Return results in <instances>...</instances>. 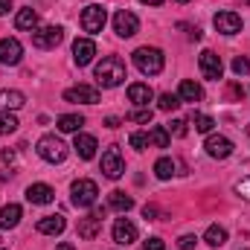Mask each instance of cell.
I'll list each match as a JSON object with an SVG mask.
<instances>
[{
	"mask_svg": "<svg viewBox=\"0 0 250 250\" xmlns=\"http://www.w3.org/2000/svg\"><path fill=\"white\" fill-rule=\"evenodd\" d=\"M125 79H128V70H125V62L120 56H108L96 64V82L102 87H120Z\"/></svg>",
	"mask_w": 250,
	"mask_h": 250,
	"instance_id": "cell-1",
	"label": "cell"
},
{
	"mask_svg": "<svg viewBox=\"0 0 250 250\" xmlns=\"http://www.w3.org/2000/svg\"><path fill=\"white\" fill-rule=\"evenodd\" d=\"M134 64H137V70L140 73H146V76H157V73H163V53L157 50V47H140V50H134Z\"/></svg>",
	"mask_w": 250,
	"mask_h": 250,
	"instance_id": "cell-2",
	"label": "cell"
},
{
	"mask_svg": "<svg viewBox=\"0 0 250 250\" xmlns=\"http://www.w3.org/2000/svg\"><path fill=\"white\" fill-rule=\"evenodd\" d=\"M73 207H79V209H87V207H93L96 204V195H99V187H96V181H87V178H79L73 187Z\"/></svg>",
	"mask_w": 250,
	"mask_h": 250,
	"instance_id": "cell-3",
	"label": "cell"
},
{
	"mask_svg": "<svg viewBox=\"0 0 250 250\" xmlns=\"http://www.w3.org/2000/svg\"><path fill=\"white\" fill-rule=\"evenodd\" d=\"M38 154H41V160H47V163H64L67 146H64L56 134H47V137L38 140Z\"/></svg>",
	"mask_w": 250,
	"mask_h": 250,
	"instance_id": "cell-4",
	"label": "cell"
},
{
	"mask_svg": "<svg viewBox=\"0 0 250 250\" xmlns=\"http://www.w3.org/2000/svg\"><path fill=\"white\" fill-rule=\"evenodd\" d=\"M102 175L111 178V181H117V178L125 175V160H123L120 146H108V148L102 151Z\"/></svg>",
	"mask_w": 250,
	"mask_h": 250,
	"instance_id": "cell-5",
	"label": "cell"
},
{
	"mask_svg": "<svg viewBox=\"0 0 250 250\" xmlns=\"http://www.w3.org/2000/svg\"><path fill=\"white\" fill-rule=\"evenodd\" d=\"M62 41H64L62 26H44V29L32 32V47H38V50H56Z\"/></svg>",
	"mask_w": 250,
	"mask_h": 250,
	"instance_id": "cell-6",
	"label": "cell"
},
{
	"mask_svg": "<svg viewBox=\"0 0 250 250\" xmlns=\"http://www.w3.org/2000/svg\"><path fill=\"white\" fill-rule=\"evenodd\" d=\"M105 21H108V12H105L102 6H96V3L82 12V29L90 32V35L102 32V29H105Z\"/></svg>",
	"mask_w": 250,
	"mask_h": 250,
	"instance_id": "cell-7",
	"label": "cell"
},
{
	"mask_svg": "<svg viewBox=\"0 0 250 250\" xmlns=\"http://www.w3.org/2000/svg\"><path fill=\"white\" fill-rule=\"evenodd\" d=\"M64 102H73V105H96L99 102V90L90 87V84H76V87H67L64 90Z\"/></svg>",
	"mask_w": 250,
	"mask_h": 250,
	"instance_id": "cell-8",
	"label": "cell"
},
{
	"mask_svg": "<svg viewBox=\"0 0 250 250\" xmlns=\"http://www.w3.org/2000/svg\"><path fill=\"white\" fill-rule=\"evenodd\" d=\"M198 67H201L204 79H209V82H218L221 73H224V64H221V59H218L212 50H204V53L198 56Z\"/></svg>",
	"mask_w": 250,
	"mask_h": 250,
	"instance_id": "cell-9",
	"label": "cell"
},
{
	"mask_svg": "<svg viewBox=\"0 0 250 250\" xmlns=\"http://www.w3.org/2000/svg\"><path fill=\"white\" fill-rule=\"evenodd\" d=\"M137 29H140V21H137L134 12L120 9V12L114 15V32H117L120 38H131V35H137Z\"/></svg>",
	"mask_w": 250,
	"mask_h": 250,
	"instance_id": "cell-10",
	"label": "cell"
},
{
	"mask_svg": "<svg viewBox=\"0 0 250 250\" xmlns=\"http://www.w3.org/2000/svg\"><path fill=\"white\" fill-rule=\"evenodd\" d=\"M204 148H207V154H209L212 160H227V157L233 154V140H230V137H221V134H212V137L204 143Z\"/></svg>",
	"mask_w": 250,
	"mask_h": 250,
	"instance_id": "cell-11",
	"label": "cell"
},
{
	"mask_svg": "<svg viewBox=\"0 0 250 250\" xmlns=\"http://www.w3.org/2000/svg\"><path fill=\"white\" fill-rule=\"evenodd\" d=\"M212 23H215V29H218L221 35H236V32H242V26H245L242 18H239L236 12H230V9H227V12H218V15L212 18Z\"/></svg>",
	"mask_w": 250,
	"mask_h": 250,
	"instance_id": "cell-12",
	"label": "cell"
},
{
	"mask_svg": "<svg viewBox=\"0 0 250 250\" xmlns=\"http://www.w3.org/2000/svg\"><path fill=\"white\" fill-rule=\"evenodd\" d=\"M21 59H23L21 41L18 38H0V64L15 67V64H21Z\"/></svg>",
	"mask_w": 250,
	"mask_h": 250,
	"instance_id": "cell-13",
	"label": "cell"
},
{
	"mask_svg": "<svg viewBox=\"0 0 250 250\" xmlns=\"http://www.w3.org/2000/svg\"><path fill=\"white\" fill-rule=\"evenodd\" d=\"M102 218H105V209H93L87 218L79 221V236L82 239H96L99 230H102Z\"/></svg>",
	"mask_w": 250,
	"mask_h": 250,
	"instance_id": "cell-14",
	"label": "cell"
},
{
	"mask_svg": "<svg viewBox=\"0 0 250 250\" xmlns=\"http://www.w3.org/2000/svg\"><path fill=\"white\" fill-rule=\"evenodd\" d=\"M93 56H96V44L90 38H76V44H73V62L79 64V67H87V64L93 62Z\"/></svg>",
	"mask_w": 250,
	"mask_h": 250,
	"instance_id": "cell-15",
	"label": "cell"
},
{
	"mask_svg": "<svg viewBox=\"0 0 250 250\" xmlns=\"http://www.w3.org/2000/svg\"><path fill=\"white\" fill-rule=\"evenodd\" d=\"M73 148H76V154L82 157V160H93L96 157V137H90V134H76V140H73Z\"/></svg>",
	"mask_w": 250,
	"mask_h": 250,
	"instance_id": "cell-16",
	"label": "cell"
},
{
	"mask_svg": "<svg viewBox=\"0 0 250 250\" xmlns=\"http://www.w3.org/2000/svg\"><path fill=\"white\" fill-rule=\"evenodd\" d=\"M26 201H29V204H38V207L53 204V201H56V189L47 187V184H32V187L26 189Z\"/></svg>",
	"mask_w": 250,
	"mask_h": 250,
	"instance_id": "cell-17",
	"label": "cell"
},
{
	"mask_svg": "<svg viewBox=\"0 0 250 250\" xmlns=\"http://www.w3.org/2000/svg\"><path fill=\"white\" fill-rule=\"evenodd\" d=\"M111 233H114V242H117V245H131V242H137V227H134L128 218H117Z\"/></svg>",
	"mask_w": 250,
	"mask_h": 250,
	"instance_id": "cell-18",
	"label": "cell"
},
{
	"mask_svg": "<svg viewBox=\"0 0 250 250\" xmlns=\"http://www.w3.org/2000/svg\"><path fill=\"white\" fill-rule=\"evenodd\" d=\"M64 227H67L64 215H44V218H38V224H35V230H38L41 236H59V233H64Z\"/></svg>",
	"mask_w": 250,
	"mask_h": 250,
	"instance_id": "cell-19",
	"label": "cell"
},
{
	"mask_svg": "<svg viewBox=\"0 0 250 250\" xmlns=\"http://www.w3.org/2000/svg\"><path fill=\"white\" fill-rule=\"evenodd\" d=\"M154 99V93H151V87L148 84H143V82H137V84H128V102H134L137 108H148V102Z\"/></svg>",
	"mask_w": 250,
	"mask_h": 250,
	"instance_id": "cell-20",
	"label": "cell"
},
{
	"mask_svg": "<svg viewBox=\"0 0 250 250\" xmlns=\"http://www.w3.org/2000/svg\"><path fill=\"white\" fill-rule=\"evenodd\" d=\"M21 207L18 204H6L3 209H0V230H12V227H18V221H21Z\"/></svg>",
	"mask_w": 250,
	"mask_h": 250,
	"instance_id": "cell-21",
	"label": "cell"
},
{
	"mask_svg": "<svg viewBox=\"0 0 250 250\" xmlns=\"http://www.w3.org/2000/svg\"><path fill=\"white\" fill-rule=\"evenodd\" d=\"M26 96L21 90H0V111H18L23 108Z\"/></svg>",
	"mask_w": 250,
	"mask_h": 250,
	"instance_id": "cell-22",
	"label": "cell"
},
{
	"mask_svg": "<svg viewBox=\"0 0 250 250\" xmlns=\"http://www.w3.org/2000/svg\"><path fill=\"white\" fill-rule=\"evenodd\" d=\"M178 96H181V102H201V99H204V90H201V84H198V82L184 79V82H181Z\"/></svg>",
	"mask_w": 250,
	"mask_h": 250,
	"instance_id": "cell-23",
	"label": "cell"
},
{
	"mask_svg": "<svg viewBox=\"0 0 250 250\" xmlns=\"http://www.w3.org/2000/svg\"><path fill=\"white\" fill-rule=\"evenodd\" d=\"M59 131H64V134H79L82 131V125H84V117L82 114H64V117H59Z\"/></svg>",
	"mask_w": 250,
	"mask_h": 250,
	"instance_id": "cell-24",
	"label": "cell"
},
{
	"mask_svg": "<svg viewBox=\"0 0 250 250\" xmlns=\"http://www.w3.org/2000/svg\"><path fill=\"white\" fill-rule=\"evenodd\" d=\"M15 26L35 32V26H38V12H35V9H21V12L15 15Z\"/></svg>",
	"mask_w": 250,
	"mask_h": 250,
	"instance_id": "cell-25",
	"label": "cell"
},
{
	"mask_svg": "<svg viewBox=\"0 0 250 250\" xmlns=\"http://www.w3.org/2000/svg\"><path fill=\"white\" fill-rule=\"evenodd\" d=\"M204 242H207L209 248H221V245L227 242V230H224L221 224H209L207 233H204Z\"/></svg>",
	"mask_w": 250,
	"mask_h": 250,
	"instance_id": "cell-26",
	"label": "cell"
},
{
	"mask_svg": "<svg viewBox=\"0 0 250 250\" xmlns=\"http://www.w3.org/2000/svg\"><path fill=\"white\" fill-rule=\"evenodd\" d=\"M108 207H111V209H117V212H128V209L134 207V198L117 189V192H111V198H108Z\"/></svg>",
	"mask_w": 250,
	"mask_h": 250,
	"instance_id": "cell-27",
	"label": "cell"
},
{
	"mask_svg": "<svg viewBox=\"0 0 250 250\" xmlns=\"http://www.w3.org/2000/svg\"><path fill=\"white\" fill-rule=\"evenodd\" d=\"M169 137H172V134H169L163 125H154V128L148 131V143H151L154 148H169Z\"/></svg>",
	"mask_w": 250,
	"mask_h": 250,
	"instance_id": "cell-28",
	"label": "cell"
},
{
	"mask_svg": "<svg viewBox=\"0 0 250 250\" xmlns=\"http://www.w3.org/2000/svg\"><path fill=\"white\" fill-rule=\"evenodd\" d=\"M154 175H157L160 181H169V178L175 175V160H169V157H160V160L154 163Z\"/></svg>",
	"mask_w": 250,
	"mask_h": 250,
	"instance_id": "cell-29",
	"label": "cell"
},
{
	"mask_svg": "<svg viewBox=\"0 0 250 250\" xmlns=\"http://www.w3.org/2000/svg\"><path fill=\"white\" fill-rule=\"evenodd\" d=\"M189 123L195 125V131H201V134H209V131H212V125H215V120H212V117H207V114H195V111H192Z\"/></svg>",
	"mask_w": 250,
	"mask_h": 250,
	"instance_id": "cell-30",
	"label": "cell"
},
{
	"mask_svg": "<svg viewBox=\"0 0 250 250\" xmlns=\"http://www.w3.org/2000/svg\"><path fill=\"white\" fill-rule=\"evenodd\" d=\"M18 117L9 114V111H0V134H15L18 131Z\"/></svg>",
	"mask_w": 250,
	"mask_h": 250,
	"instance_id": "cell-31",
	"label": "cell"
},
{
	"mask_svg": "<svg viewBox=\"0 0 250 250\" xmlns=\"http://www.w3.org/2000/svg\"><path fill=\"white\" fill-rule=\"evenodd\" d=\"M178 105H181V96H175V93H160V99H157L160 111H175Z\"/></svg>",
	"mask_w": 250,
	"mask_h": 250,
	"instance_id": "cell-32",
	"label": "cell"
},
{
	"mask_svg": "<svg viewBox=\"0 0 250 250\" xmlns=\"http://www.w3.org/2000/svg\"><path fill=\"white\" fill-rule=\"evenodd\" d=\"M128 143H131V148L146 151V148H148V134H146V131H134V134L128 137Z\"/></svg>",
	"mask_w": 250,
	"mask_h": 250,
	"instance_id": "cell-33",
	"label": "cell"
},
{
	"mask_svg": "<svg viewBox=\"0 0 250 250\" xmlns=\"http://www.w3.org/2000/svg\"><path fill=\"white\" fill-rule=\"evenodd\" d=\"M128 123H151V108H137L128 114Z\"/></svg>",
	"mask_w": 250,
	"mask_h": 250,
	"instance_id": "cell-34",
	"label": "cell"
},
{
	"mask_svg": "<svg viewBox=\"0 0 250 250\" xmlns=\"http://www.w3.org/2000/svg\"><path fill=\"white\" fill-rule=\"evenodd\" d=\"M233 73H236V76H248L250 73V62L245 56H236V59H233Z\"/></svg>",
	"mask_w": 250,
	"mask_h": 250,
	"instance_id": "cell-35",
	"label": "cell"
},
{
	"mask_svg": "<svg viewBox=\"0 0 250 250\" xmlns=\"http://www.w3.org/2000/svg\"><path fill=\"white\" fill-rule=\"evenodd\" d=\"M166 131H169V134H175V137H187V120H172Z\"/></svg>",
	"mask_w": 250,
	"mask_h": 250,
	"instance_id": "cell-36",
	"label": "cell"
},
{
	"mask_svg": "<svg viewBox=\"0 0 250 250\" xmlns=\"http://www.w3.org/2000/svg\"><path fill=\"white\" fill-rule=\"evenodd\" d=\"M236 195L245 198V201H250V178H242V181L236 184Z\"/></svg>",
	"mask_w": 250,
	"mask_h": 250,
	"instance_id": "cell-37",
	"label": "cell"
},
{
	"mask_svg": "<svg viewBox=\"0 0 250 250\" xmlns=\"http://www.w3.org/2000/svg\"><path fill=\"white\" fill-rule=\"evenodd\" d=\"M195 245H198L195 236H181V239H178V248L181 250H195Z\"/></svg>",
	"mask_w": 250,
	"mask_h": 250,
	"instance_id": "cell-38",
	"label": "cell"
},
{
	"mask_svg": "<svg viewBox=\"0 0 250 250\" xmlns=\"http://www.w3.org/2000/svg\"><path fill=\"white\" fill-rule=\"evenodd\" d=\"M166 248V242L163 239H148L146 245H143V250H163Z\"/></svg>",
	"mask_w": 250,
	"mask_h": 250,
	"instance_id": "cell-39",
	"label": "cell"
},
{
	"mask_svg": "<svg viewBox=\"0 0 250 250\" xmlns=\"http://www.w3.org/2000/svg\"><path fill=\"white\" fill-rule=\"evenodd\" d=\"M3 163H9V166H12V163H18V154H15L12 148H6V151H3Z\"/></svg>",
	"mask_w": 250,
	"mask_h": 250,
	"instance_id": "cell-40",
	"label": "cell"
},
{
	"mask_svg": "<svg viewBox=\"0 0 250 250\" xmlns=\"http://www.w3.org/2000/svg\"><path fill=\"white\" fill-rule=\"evenodd\" d=\"M189 38H192V41H201V29H198V26H189Z\"/></svg>",
	"mask_w": 250,
	"mask_h": 250,
	"instance_id": "cell-41",
	"label": "cell"
},
{
	"mask_svg": "<svg viewBox=\"0 0 250 250\" xmlns=\"http://www.w3.org/2000/svg\"><path fill=\"white\" fill-rule=\"evenodd\" d=\"M12 9V0H0V15H6Z\"/></svg>",
	"mask_w": 250,
	"mask_h": 250,
	"instance_id": "cell-42",
	"label": "cell"
},
{
	"mask_svg": "<svg viewBox=\"0 0 250 250\" xmlns=\"http://www.w3.org/2000/svg\"><path fill=\"white\" fill-rule=\"evenodd\" d=\"M143 215H146V218H154V215H157V209H154V207H146V209H143Z\"/></svg>",
	"mask_w": 250,
	"mask_h": 250,
	"instance_id": "cell-43",
	"label": "cell"
},
{
	"mask_svg": "<svg viewBox=\"0 0 250 250\" xmlns=\"http://www.w3.org/2000/svg\"><path fill=\"white\" fill-rule=\"evenodd\" d=\"M105 125H108V128H117V125H120V120H117V117H108V120H105Z\"/></svg>",
	"mask_w": 250,
	"mask_h": 250,
	"instance_id": "cell-44",
	"label": "cell"
},
{
	"mask_svg": "<svg viewBox=\"0 0 250 250\" xmlns=\"http://www.w3.org/2000/svg\"><path fill=\"white\" fill-rule=\"evenodd\" d=\"M140 3H146V6H160L163 0H140Z\"/></svg>",
	"mask_w": 250,
	"mask_h": 250,
	"instance_id": "cell-45",
	"label": "cell"
},
{
	"mask_svg": "<svg viewBox=\"0 0 250 250\" xmlns=\"http://www.w3.org/2000/svg\"><path fill=\"white\" fill-rule=\"evenodd\" d=\"M56 250H73V245H70V242H62V245H59Z\"/></svg>",
	"mask_w": 250,
	"mask_h": 250,
	"instance_id": "cell-46",
	"label": "cell"
},
{
	"mask_svg": "<svg viewBox=\"0 0 250 250\" xmlns=\"http://www.w3.org/2000/svg\"><path fill=\"white\" fill-rule=\"evenodd\" d=\"M242 3H245V6H250V0H242Z\"/></svg>",
	"mask_w": 250,
	"mask_h": 250,
	"instance_id": "cell-47",
	"label": "cell"
},
{
	"mask_svg": "<svg viewBox=\"0 0 250 250\" xmlns=\"http://www.w3.org/2000/svg\"><path fill=\"white\" fill-rule=\"evenodd\" d=\"M178 3H189V0H178Z\"/></svg>",
	"mask_w": 250,
	"mask_h": 250,
	"instance_id": "cell-48",
	"label": "cell"
},
{
	"mask_svg": "<svg viewBox=\"0 0 250 250\" xmlns=\"http://www.w3.org/2000/svg\"><path fill=\"white\" fill-rule=\"evenodd\" d=\"M248 134H250V125H248Z\"/></svg>",
	"mask_w": 250,
	"mask_h": 250,
	"instance_id": "cell-49",
	"label": "cell"
}]
</instances>
